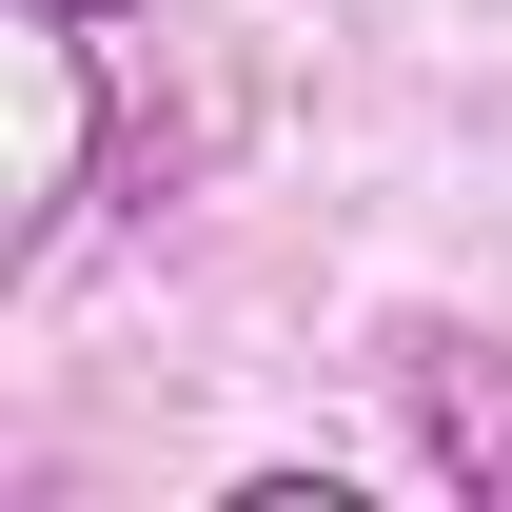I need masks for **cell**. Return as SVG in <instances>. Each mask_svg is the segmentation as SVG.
<instances>
[{
  "label": "cell",
  "instance_id": "1",
  "mask_svg": "<svg viewBox=\"0 0 512 512\" xmlns=\"http://www.w3.org/2000/svg\"><path fill=\"white\" fill-rule=\"evenodd\" d=\"M394 414H414V453H434V493L512 512V355H493V335L414 316V335H394Z\"/></svg>",
  "mask_w": 512,
  "mask_h": 512
},
{
  "label": "cell",
  "instance_id": "2",
  "mask_svg": "<svg viewBox=\"0 0 512 512\" xmlns=\"http://www.w3.org/2000/svg\"><path fill=\"white\" fill-rule=\"evenodd\" d=\"M20 20H138V0H20Z\"/></svg>",
  "mask_w": 512,
  "mask_h": 512
}]
</instances>
